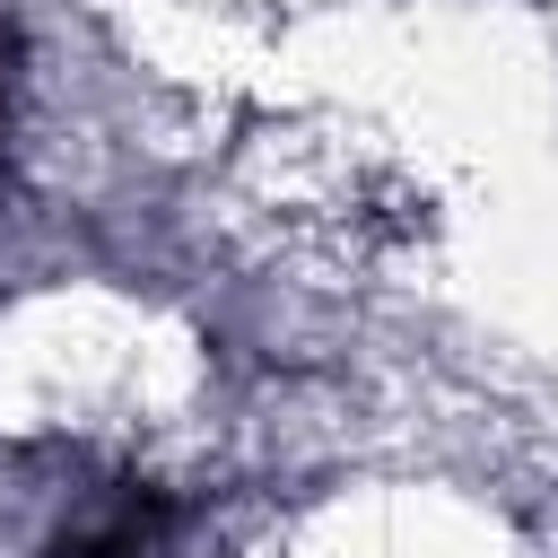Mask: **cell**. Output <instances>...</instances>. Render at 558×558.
<instances>
[{"label":"cell","instance_id":"cell-1","mask_svg":"<svg viewBox=\"0 0 558 558\" xmlns=\"http://www.w3.org/2000/svg\"><path fill=\"white\" fill-rule=\"evenodd\" d=\"M166 523H174L166 488H113L96 514H78V523L52 541V558H148V549L166 541Z\"/></svg>","mask_w":558,"mask_h":558}]
</instances>
